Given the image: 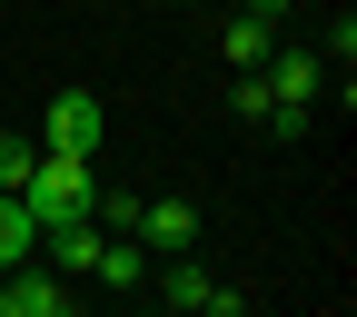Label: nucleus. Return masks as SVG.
I'll list each match as a JSON object with an SVG mask.
<instances>
[{"label":"nucleus","instance_id":"f257e3e1","mask_svg":"<svg viewBox=\"0 0 357 317\" xmlns=\"http://www.w3.org/2000/svg\"><path fill=\"white\" fill-rule=\"evenodd\" d=\"M89 199H100V159H50V149H40L30 189H20V208L40 218V229H70V218H89Z\"/></svg>","mask_w":357,"mask_h":317},{"label":"nucleus","instance_id":"f03ea898","mask_svg":"<svg viewBox=\"0 0 357 317\" xmlns=\"http://www.w3.org/2000/svg\"><path fill=\"white\" fill-rule=\"evenodd\" d=\"M40 149L50 159H100V100H89V89H60V100L40 109Z\"/></svg>","mask_w":357,"mask_h":317},{"label":"nucleus","instance_id":"7ed1b4c3","mask_svg":"<svg viewBox=\"0 0 357 317\" xmlns=\"http://www.w3.org/2000/svg\"><path fill=\"white\" fill-rule=\"evenodd\" d=\"M268 100H278V109H318V89H328V60L318 50H268Z\"/></svg>","mask_w":357,"mask_h":317},{"label":"nucleus","instance_id":"20e7f679","mask_svg":"<svg viewBox=\"0 0 357 317\" xmlns=\"http://www.w3.org/2000/svg\"><path fill=\"white\" fill-rule=\"evenodd\" d=\"M0 297H10L20 317H70V278H60V268H40V258H20L10 278H0Z\"/></svg>","mask_w":357,"mask_h":317},{"label":"nucleus","instance_id":"39448f33","mask_svg":"<svg viewBox=\"0 0 357 317\" xmlns=\"http://www.w3.org/2000/svg\"><path fill=\"white\" fill-rule=\"evenodd\" d=\"M40 268H60V278H89V268H100V218H70V229H40Z\"/></svg>","mask_w":357,"mask_h":317},{"label":"nucleus","instance_id":"423d86ee","mask_svg":"<svg viewBox=\"0 0 357 317\" xmlns=\"http://www.w3.org/2000/svg\"><path fill=\"white\" fill-rule=\"evenodd\" d=\"M189 238H199V208H189V199H149V208H139V248L189 258Z\"/></svg>","mask_w":357,"mask_h":317},{"label":"nucleus","instance_id":"0eeeda50","mask_svg":"<svg viewBox=\"0 0 357 317\" xmlns=\"http://www.w3.org/2000/svg\"><path fill=\"white\" fill-rule=\"evenodd\" d=\"M229 109H238L248 129H268V139H298V129H307V109H278V100H268V79H258V70H238Z\"/></svg>","mask_w":357,"mask_h":317},{"label":"nucleus","instance_id":"6e6552de","mask_svg":"<svg viewBox=\"0 0 357 317\" xmlns=\"http://www.w3.org/2000/svg\"><path fill=\"white\" fill-rule=\"evenodd\" d=\"M208 288H218L208 268H189V258H169V278H159V307H169V317H199V307H208Z\"/></svg>","mask_w":357,"mask_h":317},{"label":"nucleus","instance_id":"1a4fd4ad","mask_svg":"<svg viewBox=\"0 0 357 317\" xmlns=\"http://www.w3.org/2000/svg\"><path fill=\"white\" fill-rule=\"evenodd\" d=\"M20 258H40V218H30L20 199H0V278H10Z\"/></svg>","mask_w":357,"mask_h":317},{"label":"nucleus","instance_id":"9d476101","mask_svg":"<svg viewBox=\"0 0 357 317\" xmlns=\"http://www.w3.org/2000/svg\"><path fill=\"white\" fill-rule=\"evenodd\" d=\"M89 278H100V288H139L149 278V248L139 238H100V268H89Z\"/></svg>","mask_w":357,"mask_h":317},{"label":"nucleus","instance_id":"9b49d317","mask_svg":"<svg viewBox=\"0 0 357 317\" xmlns=\"http://www.w3.org/2000/svg\"><path fill=\"white\" fill-rule=\"evenodd\" d=\"M268 50H278V20H229V70H268Z\"/></svg>","mask_w":357,"mask_h":317},{"label":"nucleus","instance_id":"f8f14e48","mask_svg":"<svg viewBox=\"0 0 357 317\" xmlns=\"http://www.w3.org/2000/svg\"><path fill=\"white\" fill-rule=\"evenodd\" d=\"M40 169V139H20V129H0V199H20Z\"/></svg>","mask_w":357,"mask_h":317},{"label":"nucleus","instance_id":"ddd939ff","mask_svg":"<svg viewBox=\"0 0 357 317\" xmlns=\"http://www.w3.org/2000/svg\"><path fill=\"white\" fill-rule=\"evenodd\" d=\"M238 10H248V20H288L298 0H238Z\"/></svg>","mask_w":357,"mask_h":317}]
</instances>
